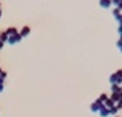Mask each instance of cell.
Here are the masks:
<instances>
[{"mask_svg": "<svg viewBox=\"0 0 122 117\" xmlns=\"http://www.w3.org/2000/svg\"><path fill=\"white\" fill-rule=\"evenodd\" d=\"M100 116H102V117H108L109 116V111H108V108H105V106H103V108H102V109H100Z\"/></svg>", "mask_w": 122, "mask_h": 117, "instance_id": "obj_3", "label": "cell"}, {"mask_svg": "<svg viewBox=\"0 0 122 117\" xmlns=\"http://www.w3.org/2000/svg\"><path fill=\"white\" fill-rule=\"evenodd\" d=\"M109 81H111L113 86H121V82H122V70H119V71L114 73L113 76L109 78Z\"/></svg>", "mask_w": 122, "mask_h": 117, "instance_id": "obj_1", "label": "cell"}, {"mask_svg": "<svg viewBox=\"0 0 122 117\" xmlns=\"http://www.w3.org/2000/svg\"><path fill=\"white\" fill-rule=\"evenodd\" d=\"M3 90V82H0V92Z\"/></svg>", "mask_w": 122, "mask_h": 117, "instance_id": "obj_4", "label": "cell"}, {"mask_svg": "<svg viewBox=\"0 0 122 117\" xmlns=\"http://www.w3.org/2000/svg\"><path fill=\"white\" fill-rule=\"evenodd\" d=\"M114 117H117V116H114Z\"/></svg>", "mask_w": 122, "mask_h": 117, "instance_id": "obj_5", "label": "cell"}, {"mask_svg": "<svg viewBox=\"0 0 122 117\" xmlns=\"http://www.w3.org/2000/svg\"><path fill=\"white\" fill-rule=\"evenodd\" d=\"M102 108H103V103H102L100 100H97V101H94V103L91 104V111L92 112H100Z\"/></svg>", "mask_w": 122, "mask_h": 117, "instance_id": "obj_2", "label": "cell"}]
</instances>
